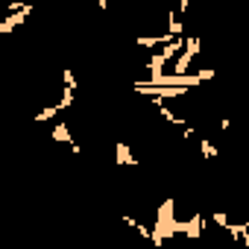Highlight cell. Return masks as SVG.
Here are the masks:
<instances>
[{"label": "cell", "mask_w": 249, "mask_h": 249, "mask_svg": "<svg viewBox=\"0 0 249 249\" xmlns=\"http://www.w3.org/2000/svg\"><path fill=\"white\" fill-rule=\"evenodd\" d=\"M179 234V220H176V199L173 196H167L161 205H159V211H156V226H153V246L156 249H161L164 246V240H170V237H176Z\"/></svg>", "instance_id": "6da1fadb"}, {"label": "cell", "mask_w": 249, "mask_h": 249, "mask_svg": "<svg viewBox=\"0 0 249 249\" xmlns=\"http://www.w3.org/2000/svg\"><path fill=\"white\" fill-rule=\"evenodd\" d=\"M199 44H202V38H199V36H191V38L185 41V50L179 53V59H176V65H173V73H179V76H185V73H188L191 62H194V59H196V53H199Z\"/></svg>", "instance_id": "7a4b0ae2"}, {"label": "cell", "mask_w": 249, "mask_h": 249, "mask_svg": "<svg viewBox=\"0 0 249 249\" xmlns=\"http://www.w3.org/2000/svg\"><path fill=\"white\" fill-rule=\"evenodd\" d=\"M179 234H185L188 240H199L205 234V220H202V211H194L191 220L179 223Z\"/></svg>", "instance_id": "3957f363"}, {"label": "cell", "mask_w": 249, "mask_h": 249, "mask_svg": "<svg viewBox=\"0 0 249 249\" xmlns=\"http://www.w3.org/2000/svg\"><path fill=\"white\" fill-rule=\"evenodd\" d=\"M50 141H62V144H68L73 156H79V153H82V147H79V144L73 141V135H71V126H68V123H56L53 132H50Z\"/></svg>", "instance_id": "277c9868"}, {"label": "cell", "mask_w": 249, "mask_h": 249, "mask_svg": "<svg viewBox=\"0 0 249 249\" xmlns=\"http://www.w3.org/2000/svg\"><path fill=\"white\" fill-rule=\"evenodd\" d=\"M114 161L123 164V167H135V164H141V161L132 156V150H129L126 141H117V144H114Z\"/></svg>", "instance_id": "5b68a950"}, {"label": "cell", "mask_w": 249, "mask_h": 249, "mask_svg": "<svg viewBox=\"0 0 249 249\" xmlns=\"http://www.w3.org/2000/svg\"><path fill=\"white\" fill-rule=\"evenodd\" d=\"M176 38L170 36V33H161V36H138L135 38V44L138 47H156V44H164V47H170Z\"/></svg>", "instance_id": "8992f818"}, {"label": "cell", "mask_w": 249, "mask_h": 249, "mask_svg": "<svg viewBox=\"0 0 249 249\" xmlns=\"http://www.w3.org/2000/svg\"><path fill=\"white\" fill-rule=\"evenodd\" d=\"M167 33H170L173 38H182V33H185V24H182L179 12H167Z\"/></svg>", "instance_id": "52a82bcc"}, {"label": "cell", "mask_w": 249, "mask_h": 249, "mask_svg": "<svg viewBox=\"0 0 249 249\" xmlns=\"http://www.w3.org/2000/svg\"><path fill=\"white\" fill-rule=\"evenodd\" d=\"M196 144H199V153H202V159H205V161H211V159H217V156H220V150H217L208 138H196Z\"/></svg>", "instance_id": "ba28073f"}, {"label": "cell", "mask_w": 249, "mask_h": 249, "mask_svg": "<svg viewBox=\"0 0 249 249\" xmlns=\"http://www.w3.org/2000/svg\"><path fill=\"white\" fill-rule=\"evenodd\" d=\"M59 111H62V106H59V103H53V106H47V108H41V111L36 114V123H44V120H53V117H56Z\"/></svg>", "instance_id": "9c48e42d"}, {"label": "cell", "mask_w": 249, "mask_h": 249, "mask_svg": "<svg viewBox=\"0 0 249 249\" xmlns=\"http://www.w3.org/2000/svg\"><path fill=\"white\" fill-rule=\"evenodd\" d=\"M62 82H65V88H73V91H76V73H73V71H65V73H62Z\"/></svg>", "instance_id": "30bf717a"}]
</instances>
